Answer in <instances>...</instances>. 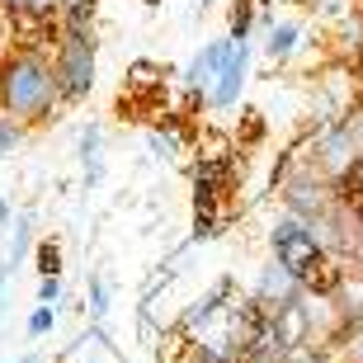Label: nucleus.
Segmentation results:
<instances>
[{
	"label": "nucleus",
	"mask_w": 363,
	"mask_h": 363,
	"mask_svg": "<svg viewBox=\"0 0 363 363\" xmlns=\"http://www.w3.org/2000/svg\"><path fill=\"white\" fill-rule=\"evenodd\" d=\"M62 108V85H57L52 57L24 43L0 57V113L19 118L24 128H43Z\"/></svg>",
	"instance_id": "1"
},
{
	"label": "nucleus",
	"mask_w": 363,
	"mask_h": 363,
	"mask_svg": "<svg viewBox=\"0 0 363 363\" xmlns=\"http://www.w3.org/2000/svg\"><path fill=\"white\" fill-rule=\"evenodd\" d=\"M52 71L62 85V104H85L99 81V33L94 28H57Z\"/></svg>",
	"instance_id": "2"
},
{
	"label": "nucleus",
	"mask_w": 363,
	"mask_h": 363,
	"mask_svg": "<svg viewBox=\"0 0 363 363\" xmlns=\"http://www.w3.org/2000/svg\"><path fill=\"white\" fill-rule=\"evenodd\" d=\"M250 67H255V43H236L231 38L227 62H222L217 81L208 85V94H203V108H208V113H231V108L241 104L245 85H250Z\"/></svg>",
	"instance_id": "3"
},
{
	"label": "nucleus",
	"mask_w": 363,
	"mask_h": 363,
	"mask_svg": "<svg viewBox=\"0 0 363 363\" xmlns=\"http://www.w3.org/2000/svg\"><path fill=\"white\" fill-rule=\"evenodd\" d=\"M231 302H236V279H231V274H222V279H217L213 288H208V293L199 297V302H189V307L179 311L175 335L194 345V340H199L203 330H208V325L217 321V316H227V307H231Z\"/></svg>",
	"instance_id": "4"
},
{
	"label": "nucleus",
	"mask_w": 363,
	"mask_h": 363,
	"mask_svg": "<svg viewBox=\"0 0 363 363\" xmlns=\"http://www.w3.org/2000/svg\"><path fill=\"white\" fill-rule=\"evenodd\" d=\"M302 293H307V288H302V283L293 279V274L283 269L279 259H264V269H259V279H255V302L264 311H269V316H279L283 307H293V302H302Z\"/></svg>",
	"instance_id": "5"
},
{
	"label": "nucleus",
	"mask_w": 363,
	"mask_h": 363,
	"mask_svg": "<svg viewBox=\"0 0 363 363\" xmlns=\"http://www.w3.org/2000/svg\"><path fill=\"white\" fill-rule=\"evenodd\" d=\"M227 52H231V38H208L199 48V52L189 57V67H184V76H179V81H184V90L189 94H208V85L217 81V71H222V62H227Z\"/></svg>",
	"instance_id": "6"
},
{
	"label": "nucleus",
	"mask_w": 363,
	"mask_h": 363,
	"mask_svg": "<svg viewBox=\"0 0 363 363\" xmlns=\"http://www.w3.org/2000/svg\"><path fill=\"white\" fill-rule=\"evenodd\" d=\"M307 48V19H274V28L259 38V52L269 67H288Z\"/></svg>",
	"instance_id": "7"
},
{
	"label": "nucleus",
	"mask_w": 363,
	"mask_h": 363,
	"mask_svg": "<svg viewBox=\"0 0 363 363\" xmlns=\"http://www.w3.org/2000/svg\"><path fill=\"white\" fill-rule=\"evenodd\" d=\"M76 156H81V179H85V189H99V184H104V170H108V151H104V123H85V128H81Z\"/></svg>",
	"instance_id": "8"
},
{
	"label": "nucleus",
	"mask_w": 363,
	"mask_h": 363,
	"mask_svg": "<svg viewBox=\"0 0 363 363\" xmlns=\"http://www.w3.org/2000/svg\"><path fill=\"white\" fill-rule=\"evenodd\" d=\"M33 245H38V213L24 208V213H14V222H10V255H5V264L19 269V264L33 255Z\"/></svg>",
	"instance_id": "9"
},
{
	"label": "nucleus",
	"mask_w": 363,
	"mask_h": 363,
	"mask_svg": "<svg viewBox=\"0 0 363 363\" xmlns=\"http://www.w3.org/2000/svg\"><path fill=\"white\" fill-rule=\"evenodd\" d=\"M81 311L90 316V325H104V321H108V311H113V279H108L104 269H94V274H90Z\"/></svg>",
	"instance_id": "10"
},
{
	"label": "nucleus",
	"mask_w": 363,
	"mask_h": 363,
	"mask_svg": "<svg viewBox=\"0 0 363 363\" xmlns=\"http://www.w3.org/2000/svg\"><path fill=\"white\" fill-rule=\"evenodd\" d=\"M147 151H151V161H165V165H175L179 161V151H184V133H179V123H161V128H151L147 133Z\"/></svg>",
	"instance_id": "11"
},
{
	"label": "nucleus",
	"mask_w": 363,
	"mask_h": 363,
	"mask_svg": "<svg viewBox=\"0 0 363 363\" xmlns=\"http://www.w3.org/2000/svg\"><path fill=\"white\" fill-rule=\"evenodd\" d=\"M0 10L10 14L19 28H33V24L57 19V0H0Z\"/></svg>",
	"instance_id": "12"
},
{
	"label": "nucleus",
	"mask_w": 363,
	"mask_h": 363,
	"mask_svg": "<svg viewBox=\"0 0 363 363\" xmlns=\"http://www.w3.org/2000/svg\"><path fill=\"white\" fill-rule=\"evenodd\" d=\"M99 0H57V28H94Z\"/></svg>",
	"instance_id": "13"
},
{
	"label": "nucleus",
	"mask_w": 363,
	"mask_h": 363,
	"mask_svg": "<svg viewBox=\"0 0 363 363\" xmlns=\"http://www.w3.org/2000/svg\"><path fill=\"white\" fill-rule=\"evenodd\" d=\"M236 118H241V128H236V142H241V147H255L259 137H264V128H269V113H264V108H241V113H236Z\"/></svg>",
	"instance_id": "14"
},
{
	"label": "nucleus",
	"mask_w": 363,
	"mask_h": 363,
	"mask_svg": "<svg viewBox=\"0 0 363 363\" xmlns=\"http://www.w3.org/2000/svg\"><path fill=\"white\" fill-rule=\"evenodd\" d=\"M33 269H38V279H57V274H62V241H38L33 245Z\"/></svg>",
	"instance_id": "15"
},
{
	"label": "nucleus",
	"mask_w": 363,
	"mask_h": 363,
	"mask_svg": "<svg viewBox=\"0 0 363 363\" xmlns=\"http://www.w3.org/2000/svg\"><path fill=\"white\" fill-rule=\"evenodd\" d=\"M24 137H28L24 123L10 118V113H0V161H5V156H14V151L24 147Z\"/></svg>",
	"instance_id": "16"
},
{
	"label": "nucleus",
	"mask_w": 363,
	"mask_h": 363,
	"mask_svg": "<svg viewBox=\"0 0 363 363\" xmlns=\"http://www.w3.org/2000/svg\"><path fill=\"white\" fill-rule=\"evenodd\" d=\"M161 76H170V67H156V62H133L128 85H133V90H151V85H161Z\"/></svg>",
	"instance_id": "17"
},
{
	"label": "nucleus",
	"mask_w": 363,
	"mask_h": 363,
	"mask_svg": "<svg viewBox=\"0 0 363 363\" xmlns=\"http://www.w3.org/2000/svg\"><path fill=\"white\" fill-rule=\"evenodd\" d=\"M52 325H57V307H33L24 330H28V340H43V335H52Z\"/></svg>",
	"instance_id": "18"
},
{
	"label": "nucleus",
	"mask_w": 363,
	"mask_h": 363,
	"mask_svg": "<svg viewBox=\"0 0 363 363\" xmlns=\"http://www.w3.org/2000/svg\"><path fill=\"white\" fill-rule=\"evenodd\" d=\"M62 302V274L57 279H38V307H57Z\"/></svg>",
	"instance_id": "19"
},
{
	"label": "nucleus",
	"mask_w": 363,
	"mask_h": 363,
	"mask_svg": "<svg viewBox=\"0 0 363 363\" xmlns=\"http://www.w3.org/2000/svg\"><path fill=\"white\" fill-rule=\"evenodd\" d=\"M10 222H14V208H10V199L0 194V227H10Z\"/></svg>",
	"instance_id": "20"
},
{
	"label": "nucleus",
	"mask_w": 363,
	"mask_h": 363,
	"mask_svg": "<svg viewBox=\"0 0 363 363\" xmlns=\"http://www.w3.org/2000/svg\"><path fill=\"white\" fill-rule=\"evenodd\" d=\"M10 363H43V354H38V350H28V354H14Z\"/></svg>",
	"instance_id": "21"
},
{
	"label": "nucleus",
	"mask_w": 363,
	"mask_h": 363,
	"mask_svg": "<svg viewBox=\"0 0 363 363\" xmlns=\"http://www.w3.org/2000/svg\"><path fill=\"white\" fill-rule=\"evenodd\" d=\"M10 279H14V269L5 264V259H0V297H5V283H10Z\"/></svg>",
	"instance_id": "22"
},
{
	"label": "nucleus",
	"mask_w": 363,
	"mask_h": 363,
	"mask_svg": "<svg viewBox=\"0 0 363 363\" xmlns=\"http://www.w3.org/2000/svg\"><path fill=\"white\" fill-rule=\"evenodd\" d=\"M213 0H194V19H203V10H208Z\"/></svg>",
	"instance_id": "23"
},
{
	"label": "nucleus",
	"mask_w": 363,
	"mask_h": 363,
	"mask_svg": "<svg viewBox=\"0 0 363 363\" xmlns=\"http://www.w3.org/2000/svg\"><path fill=\"white\" fill-rule=\"evenodd\" d=\"M142 5H147V10H156V5H165V0H142Z\"/></svg>",
	"instance_id": "24"
},
{
	"label": "nucleus",
	"mask_w": 363,
	"mask_h": 363,
	"mask_svg": "<svg viewBox=\"0 0 363 363\" xmlns=\"http://www.w3.org/2000/svg\"><path fill=\"white\" fill-rule=\"evenodd\" d=\"M274 5H302V0H274Z\"/></svg>",
	"instance_id": "25"
},
{
	"label": "nucleus",
	"mask_w": 363,
	"mask_h": 363,
	"mask_svg": "<svg viewBox=\"0 0 363 363\" xmlns=\"http://www.w3.org/2000/svg\"><path fill=\"white\" fill-rule=\"evenodd\" d=\"M57 363H71V359H67V354H57Z\"/></svg>",
	"instance_id": "26"
},
{
	"label": "nucleus",
	"mask_w": 363,
	"mask_h": 363,
	"mask_svg": "<svg viewBox=\"0 0 363 363\" xmlns=\"http://www.w3.org/2000/svg\"><path fill=\"white\" fill-rule=\"evenodd\" d=\"M0 316H5V297H0Z\"/></svg>",
	"instance_id": "27"
}]
</instances>
